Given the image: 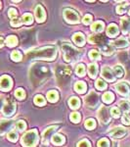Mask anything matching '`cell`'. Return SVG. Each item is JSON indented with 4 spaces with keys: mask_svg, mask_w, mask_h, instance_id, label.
<instances>
[{
    "mask_svg": "<svg viewBox=\"0 0 130 147\" xmlns=\"http://www.w3.org/2000/svg\"><path fill=\"white\" fill-rule=\"evenodd\" d=\"M51 76V71L48 66L45 65H35L31 68L29 73L30 80L34 86H39L43 82H45L47 79Z\"/></svg>",
    "mask_w": 130,
    "mask_h": 147,
    "instance_id": "1",
    "label": "cell"
},
{
    "mask_svg": "<svg viewBox=\"0 0 130 147\" xmlns=\"http://www.w3.org/2000/svg\"><path fill=\"white\" fill-rule=\"evenodd\" d=\"M57 56V49L54 46H45L35 49L27 53V58L29 60H45L53 61Z\"/></svg>",
    "mask_w": 130,
    "mask_h": 147,
    "instance_id": "2",
    "label": "cell"
},
{
    "mask_svg": "<svg viewBox=\"0 0 130 147\" xmlns=\"http://www.w3.org/2000/svg\"><path fill=\"white\" fill-rule=\"evenodd\" d=\"M62 51L64 59L68 63H74L75 61H78L80 60V57L83 55V52L70 45L68 42V43L67 42L62 43Z\"/></svg>",
    "mask_w": 130,
    "mask_h": 147,
    "instance_id": "3",
    "label": "cell"
},
{
    "mask_svg": "<svg viewBox=\"0 0 130 147\" xmlns=\"http://www.w3.org/2000/svg\"><path fill=\"white\" fill-rule=\"evenodd\" d=\"M22 145L23 147H36V144L38 142V134L36 129H31L23 134V136L21 139Z\"/></svg>",
    "mask_w": 130,
    "mask_h": 147,
    "instance_id": "4",
    "label": "cell"
},
{
    "mask_svg": "<svg viewBox=\"0 0 130 147\" xmlns=\"http://www.w3.org/2000/svg\"><path fill=\"white\" fill-rule=\"evenodd\" d=\"M64 18L66 19L68 23L70 24H78L79 23V16L75 11L72 9H65L64 10Z\"/></svg>",
    "mask_w": 130,
    "mask_h": 147,
    "instance_id": "5",
    "label": "cell"
},
{
    "mask_svg": "<svg viewBox=\"0 0 130 147\" xmlns=\"http://www.w3.org/2000/svg\"><path fill=\"white\" fill-rule=\"evenodd\" d=\"M85 104L90 108H95L99 104V94L95 91H91L85 97Z\"/></svg>",
    "mask_w": 130,
    "mask_h": 147,
    "instance_id": "6",
    "label": "cell"
},
{
    "mask_svg": "<svg viewBox=\"0 0 130 147\" xmlns=\"http://www.w3.org/2000/svg\"><path fill=\"white\" fill-rule=\"evenodd\" d=\"M16 112V103L12 99H7L3 105V114L7 117L13 116Z\"/></svg>",
    "mask_w": 130,
    "mask_h": 147,
    "instance_id": "7",
    "label": "cell"
},
{
    "mask_svg": "<svg viewBox=\"0 0 130 147\" xmlns=\"http://www.w3.org/2000/svg\"><path fill=\"white\" fill-rule=\"evenodd\" d=\"M58 127H59V125H52V127H49L48 129H46L45 130H44V132L42 134V143H43L44 145H48L49 139H50L52 134H54Z\"/></svg>",
    "mask_w": 130,
    "mask_h": 147,
    "instance_id": "8",
    "label": "cell"
},
{
    "mask_svg": "<svg viewBox=\"0 0 130 147\" xmlns=\"http://www.w3.org/2000/svg\"><path fill=\"white\" fill-rule=\"evenodd\" d=\"M12 79L9 76H2L0 78V88L3 91H8L12 88Z\"/></svg>",
    "mask_w": 130,
    "mask_h": 147,
    "instance_id": "9",
    "label": "cell"
},
{
    "mask_svg": "<svg viewBox=\"0 0 130 147\" xmlns=\"http://www.w3.org/2000/svg\"><path fill=\"white\" fill-rule=\"evenodd\" d=\"M98 118L103 124H108V123L110 122L111 117H110V114H109L107 107L102 106V107L100 108V110H99V112H98Z\"/></svg>",
    "mask_w": 130,
    "mask_h": 147,
    "instance_id": "10",
    "label": "cell"
},
{
    "mask_svg": "<svg viewBox=\"0 0 130 147\" xmlns=\"http://www.w3.org/2000/svg\"><path fill=\"white\" fill-rule=\"evenodd\" d=\"M126 129H123V127H115V129H112L111 130L108 131V136L111 137H113V138H120V137H123L125 134H126Z\"/></svg>",
    "mask_w": 130,
    "mask_h": 147,
    "instance_id": "11",
    "label": "cell"
},
{
    "mask_svg": "<svg viewBox=\"0 0 130 147\" xmlns=\"http://www.w3.org/2000/svg\"><path fill=\"white\" fill-rule=\"evenodd\" d=\"M115 89L119 94L123 96H128L130 94V86L125 82H119V84H115Z\"/></svg>",
    "mask_w": 130,
    "mask_h": 147,
    "instance_id": "12",
    "label": "cell"
},
{
    "mask_svg": "<svg viewBox=\"0 0 130 147\" xmlns=\"http://www.w3.org/2000/svg\"><path fill=\"white\" fill-rule=\"evenodd\" d=\"M34 15L35 18H36V21L38 23H42L45 21L46 18V14H45V10L41 5H37L36 8L34 10Z\"/></svg>",
    "mask_w": 130,
    "mask_h": 147,
    "instance_id": "13",
    "label": "cell"
},
{
    "mask_svg": "<svg viewBox=\"0 0 130 147\" xmlns=\"http://www.w3.org/2000/svg\"><path fill=\"white\" fill-rule=\"evenodd\" d=\"M13 121L11 120H2L0 121V134H4L6 131L13 127Z\"/></svg>",
    "mask_w": 130,
    "mask_h": 147,
    "instance_id": "14",
    "label": "cell"
},
{
    "mask_svg": "<svg viewBox=\"0 0 130 147\" xmlns=\"http://www.w3.org/2000/svg\"><path fill=\"white\" fill-rule=\"evenodd\" d=\"M102 77L105 79L108 82H115V75L113 74L112 70H111L109 67H103L102 69Z\"/></svg>",
    "mask_w": 130,
    "mask_h": 147,
    "instance_id": "15",
    "label": "cell"
},
{
    "mask_svg": "<svg viewBox=\"0 0 130 147\" xmlns=\"http://www.w3.org/2000/svg\"><path fill=\"white\" fill-rule=\"evenodd\" d=\"M58 77L59 79L63 80L64 78L65 79H70V75H72V73H70V70L66 67H64V66H61V69H58Z\"/></svg>",
    "mask_w": 130,
    "mask_h": 147,
    "instance_id": "16",
    "label": "cell"
},
{
    "mask_svg": "<svg viewBox=\"0 0 130 147\" xmlns=\"http://www.w3.org/2000/svg\"><path fill=\"white\" fill-rule=\"evenodd\" d=\"M72 40L77 46H83L85 44V38L84 35L80 32H77V34H74V36H72Z\"/></svg>",
    "mask_w": 130,
    "mask_h": 147,
    "instance_id": "17",
    "label": "cell"
},
{
    "mask_svg": "<svg viewBox=\"0 0 130 147\" xmlns=\"http://www.w3.org/2000/svg\"><path fill=\"white\" fill-rule=\"evenodd\" d=\"M107 34H108L110 37H115V36H117V35L119 34V28H117V25H115V24H111V25L108 27Z\"/></svg>",
    "mask_w": 130,
    "mask_h": 147,
    "instance_id": "18",
    "label": "cell"
},
{
    "mask_svg": "<svg viewBox=\"0 0 130 147\" xmlns=\"http://www.w3.org/2000/svg\"><path fill=\"white\" fill-rule=\"evenodd\" d=\"M100 48H101L102 53L106 56L111 55V54H113V47L112 44H110V43H106V44H104V45H101Z\"/></svg>",
    "mask_w": 130,
    "mask_h": 147,
    "instance_id": "19",
    "label": "cell"
},
{
    "mask_svg": "<svg viewBox=\"0 0 130 147\" xmlns=\"http://www.w3.org/2000/svg\"><path fill=\"white\" fill-rule=\"evenodd\" d=\"M97 72H98V66H97L96 63H92L89 65L88 67V74H89V77L91 79H95L96 76H97Z\"/></svg>",
    "mask_w": 130,
    "mask_h": 147,
    "instance_id": "20",
    "label": "cell"
},
{
    "mask_svg": "<svg viewBox=\"0 0 130 147\" xmlns=\"http://www.w3.org/2000/svg\"><path fill=\"white\" fill-rule=\"evenodd\" d=\"M74 89H75V91H76V92H78V93L82 94V93H84V92L86 91L87 85L83 82H76V84H75Z\"/></svg>",
    "mask_w": 130,
    "mask_h": 147,
    "instance_id": "21",
    "label": "cell"
},
{
    "mask_svg": "<svg viewBox=\"0 0 130 147\" xmlns=\"http://www.w3.org/2000/svg\"><path fill=\"white\" fill-rule=\"evenodd\" d=\"M121 30L123 34H127L130 30V20L128 18H123L121 20Z\"/></svg>",
    "mask_w": 130,
    "mask_h": 147,
    "instance_id": "22",
    "label": "cell"
},
{
    "mask_svg": "<svg viewBox=\"0 0 130 147\" xmlns=\"http://www.w3.org/2000/svg\"><path fill=\"white\" fill-rule=\"evenodd\" d=\"M52 142L55 145H62V144L65 143V137L62 134H55L52 137Z\"/></svg>",
    "mask_w": 130,
    "mask_h": 147,
    "instance_id": "23",
    "label": "cell"
},
{
    "mask_svg": "<svg viewBox=\"0 0 130 147\" xmlns=\"http://www.w3.org/2000/svg\"><path fill=\"white\" fill-rule=\"evenodd\" d=\"M88 40H89L90 43L96 44V43H98V41H99V43H101V42H105V37L100 36V35H90Z\"/></svg>",
    "mask_w": 130,
    "mask_h": 147,
    "instance_id": "24",
    "label": "cell"
},
{
    "mask_svg": "<svg viewBox=\"0 0 130 147\" xmlns=\"http://www.w3.org/2000/svg\"><path fill=\"white\" fill-rule=\"evenodd\" d=\"M18 44V38L15 35H10L6 38V45L8 47H14Z\"/></svg>",
    "mask_w": 130,
    "mask_h": 147,
    "instance_id": "25",
    "label": "cell"
},
{
    "mask_svg": "<svg viewBox=\"0 0 130 147\" xmlns=\"http://www.w3.org/2000/svg\"><path fill=\"white\" fill-rule=\"evenodd\" d=\"M91 30L95 32H101L104 30V23L102 21H98V22L94 23L91 27Z\"/></svg>",
    "mask_w": 130,
    "mask_h": 147,
    "instance_id": "26",
    "label": "cell"
},
{
    "mask_svg": "<svg viewBox=\"0 0 130 147\" xmlns=\"http://www.w3.org/2000/svg\"><path fill=\"white\" fill-rule=\"evenodd\" d=\"M68 104H70V107L72 109H77L80 106V100L77 97H72L68 100Z\"/></svg>",
    "mask_w": 130,
    "mask_h": 147,
    "instance_id": "27",
    "label": "cell"
},
{
    "mask_svg": "<svg viewBox=\"0 0 130 147\" xmlns=\"http://www.w3.org/2000/svg\"><path fill=\"white\" fill-rule=\"evenodd\" d=\"M113 45L115 47H119V48H123V47H126L128 45V41L125 38H119V39L115 40Z\"/></svg>",
    "mask_w": 130,
    "mask_h": 147,
    "instance_id": "28",
    "label": "cell"
},
{
    "mask_svg": "<svg viewBox=\"0 0 130 147\" xmlns=\"http://www.w3.org/2000/svg\"><path fill=\"white\" fill-rule=\"evenodd\" d=\"M59 98V94L56 90H50L47 93V99L50 102H56Z\"/></svg>",
    "mask_w": 130,
    "mask_h": 147,
    "instance_id": "29",
    "label": "cell"
},
{
    "mask_svg": "<svg viewBox=\"0 0 130 147\" xmlns=\"http://www.w3.org/2000/svg\"><path fill=\"white\" fill-rule=\"evenodd\" d=\"M113 99H115V95H113L112 92H110V91L106 92V93L103 95V101L107 104L112 103V102L113 101Z\"/></svg>",
    "mask_w": 130,
    "mask_h": 147,
    "instance_id": "30",
    "label": "cell"
},
{
    "mask_svg": "<svg viewBox=\"0 0 130 147\" xmlns=\"http://www.w3.org/2000/svg\"><path fill=\"white\" fill-rule=\"evenodd\" d=\"M32 21H34V18H32L31 14L29 13L25 14L22 18V23L25 25H30V24H32Z\"/></svg>",
    "mask_w": 130,
    "mask_h": 147,
    "instance_id": "31",
    "label": "cell"
},
{
    "mask_svg": "<svg viewBox=\"0 0 130 147\" xmlns=\"http://www.w3.org/2000/svg\"><path fill=\"white\" fill-rule=\"evenodd\" d=\"M113 73L117 78H122L124 76V70L121 66H115L113 68Z\"/></svg>",
    "mask_w": 130,
    "mask_h": 147,
    "instance_id": "32",
    "label": "cell"
},
{
    "mask_svg": "<svg viewBox=\"0 0 130 147\" xmlns=\"http://www.w3.org/2000/svg\"><path fill=\"white\" fill-rule=\"evenodd\" d=\"M95 86L97 89H99V90H103V89H106L107 88V84H106L104 80H97L96 82H95Z\"/></svg>",
    "mask_w": 130,
    "mask_h": 147,
    "instance_id": "33",
    "label": "cell"
},
{
    "mask_svg": "<svg viewBox=\"0 0 130 147\" xmlns=\"http://www.w3.org/2000/svg\"><path fill=\"white\" fill-rule=\"evenodd\" d=\"M34 103L36 104L37 106H43L44 104H45V99H44V97L43 96H41V95H36V96H34Z\"/></svg>",
    "mask_w": 130,
    "mask_h": 147,
    "instance_id": "34",
    "label": "cell"
},
{
    "mask_svg": "<svg viewBox=\"0 0 130 147\" xmlns=\"http://www.w3.org/2000/svg\"><path fill=\"white\" fill-rule=\"evenodd\" d=\"M11 58H12V60L15 61V62H19V61L22 60V54H21L18 50H15V51L12 52Z\"/></svg>",
    "mask_w": 130,
    "mask_h": 147,
    "instance_id": "35",
    "label": "cell"
},
{
    "mask_svg": "<svg viewBox=\"0 0 130 147\" xmlns=\"http://www.w3.org/2000/svg\"><path fill=\"white\" fill-rule=\"evenodd\" d=\"M7 137H8V139L10 141H13V142L17 141L18 140V137H19L18 136V132L16 131V130H11V131L8 134Z\"/></svg>",
    "mask_w": 130,
    "mask_h": 147,
    "instance_id": "36",
    "label": "cell"
},
{
    "mask_svg": "<svg viewBox=\"0 0 130 147\" xmlns=\"http://www.w3.org/2000/svg\"><path fill=\"white\" fill-rule=\"evenodd\" d=\"M75 73L76 75H78L79 77H83L85 75V66L83 64H79L76 67V70H75Z\"/></svg>",
    "mask_w": 130,
    "mask_h": 147,
    "instance_id": "37",
    "label": "cell"
},
{
    "mask_svg": "<svg viewBox=\"0 0 130 147\" xmlns=\"http://www.w3.org/2000/svg\"><path fill=\"white\" fill-rule=\"evenodd\" d=\"M95 127H96V123L93 119L86 120V122H85V127L87 129H95Z\"/></svg>",
    "mask_w": 130,
    "mask_h": 147,
    "instance_id": "38",
    "label": "cell"
},
{
    "mask_svg": "<svg viewBox=\"0 0 130 147\" xmlns=\"http://www.w3.org/2000/svg\"><path fill=\"white\" fill-rule=\"evenodd\" d=\"M119 106L121 108V110L124 111L125 113H128L130 111V104L127 101H121L119 103Z\"/></svg>",
    "mask_w": 130,
    "mask_h": 147,
    "instance_id": "39",
    "label": "cell"
},
{
    "mask_svg": "<svg viewBox=\"0 0 130 147\" xmlns=\"http://www.w3.org/2000/svg\"><path fill=\"white\" fill-rule=\"evenodd\" d=\"M15 96L17 97L18 99H20V100H23L25 96V91H23V88H18L17 90L15 91Z\"/></svg>",
    "mask_w": 130,
    "mask_h": 147,
    "instance_id": "40",
    "label": "cell"
},
{
    "mask_svg": "<svg viewBox=\"0 0 130 147\" xmlns=\"http://www.w3.org/2000/svg\"><path fill=\"white\" fill-rule=\"evenodd\" d=\"M89 57L90 59H93V60H100V53L96 50H91L89 52Z\"/></svg>",
    "mask_w": 130,
    "mask_h": 147,
    "instance_id": "41",
    "label": "cell"
},
{
    "mask_svg": "<svg viewBox=\"0 0 130 147\" xmlns=\"http://www.w3.org/2000/svg\"><path fill=\"white\" fill-rule=\"evenodd\" d=\"M70 121L72 122H74V123H78L79 121H80V115H79V113H77V112H74V113H72L70 114Z\"/></svg>",
    "mask_w": 130,
    "mask_h": 147,
    "instance_id": "42",
    "label": "cell"
},
{
    "mask_svg": "<svg viewBox=\"0 0 130 147\" xmlns=\"http://www.w3.org/2000/svg\"><path fill=\"white\" fill-rule=\"evenodd\" d=\"M16 127H17V129L20 130V131H23V130L25 129V127H27V125H25V123L23 122V121L20 120V121H18V122H17Z\"/></svg>",
    "mask_w": 130,
    "mask_h": 147,
    "instance_id": "43",
    "label": "cell"
},
{
    "mask_svg": "<svg viewBox=\"0 0 130 147\" xmlns=\"http://www.w3.org/2000/svg\"><path fill=\"white\" fill-rule=\"evenodd\" d=\"M98 147H110V141L107 138H102L98 141Z\"/></svg>",
    "mask_w": 130,
    "mask_h": 147,
    "instance_id": "44",
    "label": "cell"
},
{
    "mask_svg": "<svg viewBox=\"0 0 130 147\" xmlns=\"http://www.w3.org/2000/svg\"><path fill=\"white\" fill-rule=\"evenodd\" d=\"M122 123L126 125H130V115L128 113H124L123 116H122Z\"/></svg>",
    "mask_w": 130,
    "mask_h": 147,
    "instance_id": "45",
    "label": "cell"
},
{
    "mask_svg": "<svg viewBox=\"0 0 130 147\" xmlns=\"http://www.w3.org/2000/svg\"><path fill=\"white\" fill-rule=\"evenodd\" d=\"M77 147H91V143H90V141L87 140V139H82L81 141L78 142Z\"/></svg>",
    "mask_w": 130,
    "mask_h": 147,
    "instance_id": "46",
    "label": "cell"
},
{
    "mask_svg": "<svg viewBox=\"0 0 130 147\" xmlns=\"http://www.w3.org/2000/svg\"><path fill=\"white\" fill-rule=\"evenodd\" d=\"M8 15H9V17L12 19V20H13V19H16V18H17V15H18L17 10H16V9H14V8H10V9H9V11H8Z\"/></svg>",
    "mask_w": 130,
    "mask_h": 147,
    "instance_id": "47",
    "label": "cell"
},
{
    "mask_svg": "<svg viewBox=\"0 0 130 147\" xmlns=\"http://www.w3.org/2000/svg\"><path fill=\"white\" fill-rule=\"evenodd\" d=\"M111 114L113 115V117L119 118V116H120V111H119V108L113 107V108L111 109Z\"/></svg>",
    "mask_w": 130,
    "mask_h": 147,
    "instance_id": "48",
    "label": "cell"
},
{
    "mask_svg": "<svg viewBox=\"0 0 130 147\" xmlns=\"http://www.w3.org/2000/svg\"><path fill=\"white\" fill-rule=\"evenodd\" d=\"M84 25H89L92 22V16L91 15H85L83 17V20H82Z\"/></svg>",
    "mask_w": 130,
    "mask_h": 147,
    "instance_id": "49",
    "label": "cell"
},
{
    "mask_svg": "<svg viewBox=\"0 0 130 147\" xmlns=\"http://www.w3.org/2000/svg\"><path fill=\"white\" fill-rule=\"evenodd\" d=\"M21 24H22V22H21L20 20H19V19H13V20L11 21V26H13V27H20L21 26Z\"/></svg>",
    "mask_w": 130,
    "mask_h": 147,
    "instance_id": "50",
    "label": "cell"
},
{
    "mask_svg": "<svg viewBox=\"0 0 130 147\" xmlns=\"http://www.w3.org/2000/svg\"><path fill=\"white\" fill-rule=\"evenodd\" d=\"M125 10H126V5H119L117 8V12L119 14H123Z\"/></svg>",
    "mask_w": 130,
    "mask_h": 147,
    "instance_id": "51",
    "label": "cell"
},
{
    "mask_svg": "<svg viewBox=\"0 0 130 147\" xmlns=\"http://www.w3.org/2000/svg\"><path fill=\"white\" fill-rule=\"evenodd\" d=\"M3 105H4V99L0 98V109L3 108Z\"/></svg>",
    "mask_w": 130,
    "mask_h": 147,
    "instance_id": "52",
    "label": "cell"
},
{
    "mask_svg": "<svg viewBox=\"0 0 130 147\" xmlns=\"http://www.w3.org/2000/svg\"><path fill=\"white\" fill-rule=\"evenodd\" d=\"M3 45H4V39L2 37H0V48L3 47Z\"/></svg>",
    "mask_w": 130,
    "mask_h": 147,
    "instance_id": "53",
    "label": "cell"
},
{
    "mask_svg": "<svg viewBox=\"0 0 130 147\" xmlns=\"http://www.w3.org/2000/svg\"><path fill=\"white\" fill-rule=\"evenodd\" d=\"M113 147H117V143H115V145H113Z\"/></svg>",
    "mask_w": 130,
    "mask_h": 147,
    "instance_id": "54",
    "label": "cell"
},
{
    "mask_svg": "<svg viewBox=\"0 0 130 147\" xmlns=\"http://www.w3.org/2000/svg\"><path fill=\"white\" fill-rule=\"evenodd\" d=\"M0 8H1V2H0Z\"/></svg>",
    "mask_w": 130,
    "mask_h": 147,
    "instance_id": "55",
    "label": "cell"
},
{
    "mask_svg": "<svg viewBox=\"0 0 130 147\" xmlns=\"http://www.w3.org/2000/svg\"><path fill=\"white\" fill-rule=\"evenodd\" d=\"M129 15H130V10H129Z\"/></svg>",
    "mask_w": 130,
    "mask_h": 147,
    "instance_id": "56",
    "label": "cell"
}]
</instances>
